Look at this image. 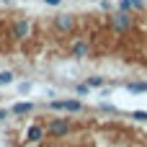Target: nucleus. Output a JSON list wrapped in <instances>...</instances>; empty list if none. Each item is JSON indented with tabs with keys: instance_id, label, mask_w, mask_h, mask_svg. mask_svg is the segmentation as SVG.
<instances>
[{
	"instance_id": "nucleus-1",
	"label": "nucleus",
	"mask_w": 147,
	"mask_h": 147,
	"mask_svg": "<svg viewBox=\"0 0 147 147\" xmlns=\"http://www.w3.org/2000/svg\"><path fill=\"white\" fill-rule=\"evenodd\" d=\"M72 132V124H70V119H52L49 124H47V134L49 137H67Z\"/></svg>"
},
{
	"instance_id": "nucleus-2",
	"label": "nucleus",
	"mask_w": 147,
	"mask_h": 147,
	"mask_svg": "<svg viewBox=\"0 0 147 147\" xmlns=\"http://www.w3.org/2000/svg\"><path fill=\"white\" fill-rule=\"evenodd\" d=\"M109 21H111V28H114V31H121V34H124V31L132 28V16H129L127 10H116V13H111Z\"/></svg>"
},
{
	"instance_id": "nucleus-3",
	"label": "nucleus",
	"mask_w": 147,
	"mask_h": 147,
	"mask_svg": "<svg viewBox=\"0 0 147 147\" xmlns=\"http://www.w3.org/2000/svg\"><path fill=\"white\" fill-rule=\"evenodd\" d=\"M54 28H57L59 34H72V28H75V16H72V13H59V16L54 18Z\"/></svg>"
},
{
	"instance_id": "nucleus-4",
	"label": "nucleus",
	"mask_w": 147,
	"mask_h": 147,
	"mask_svg": "<svg viewBox=\"0 0 147 147\" xmlns=\"http://www.w3.org/2000/svg\"><path fill=\"white\" fill-rule=\"evenodd\" d=\"M70 54H72L75 59H85V57L90 54V44H88L85 39H75V41L70 44Z\"/></svg>"
},
{
	"instance_id": "nucleus-5",
	"label": "nucleus",
	"mask_w": 147,
	"mask_h": 147,
	"mask_svg": "<svg viewBox=\"0 0 147 147\" xmlns=\"http://www.w3.org/2000/svg\"><path fill=\"white\" fill-rule=\"evenodd\" d=\"M13 36H16V39H28V36H31V21L18 18V21L13 23Z\"/></svg>"
},
{
	"instance_id": "nucleus-6",
	"label": "nucleus",
	"mask_w": 147,
	"mask_h": 147,
	"mask_svg": "<svg viewBox=\"0 0 147 147\" xmlns=\"http://www.w3.org/2000/svg\"><path fill=\"white\" fill-rule=\"evenodd\" d=\"M31 111H34V103H28V101L10 106V114H13V116H26V114H31Z\"/></svg>"
},
{
	"instance_id": "nucleus-7",
	"label": "nucleus",
	"mask_w": 147,
	"mask_h": 147,
	"mask_svg": "<svg viewBox=\"0 0 147 147\" xmlns=\"http://www.w3.org/2000/svg\"><path fill=\"white\" fill-rule=\"evenodd\" d=\"M41 137H44V129H41L39 124H34V127H28V132H26V140H28L31 145H36V142H41Z\"/></svg>"
},
{
	"instance_id": "nucleus-8",
	"label": "nucleus",
	"mask_w": 147,
	"mask_h": 147,
	"mask_svg": "<svg viewBox=\"0 0 147 147\" xmlns=\"http://www.w3.org/2000/svg\"><path fill=\"white\" fill-rule=\"evenodd\" d=\"M80 109H83V103L78 98H65L62 101V111H80Z\"/></svg>"
},
{
	"instance_id": "nucleus-9",
	"label": "nucleus",
	"mask_w": 147,
	"mask_h": 147,
	"mask_svg": "<svg viewBox=\"0 0 147 147\" xmlns=\"http://www.w3.org/2000/svg\"><path fill=\"white\" fill-rule=\"evenodd\" d=\"M129 93H147V83H127Z\"/></svg>"
},
{
	"instance_id": "nucleus-10",
	"label": "nucleus",
	"mask_w": 147,
	"mask_h": 147,
	"mask_svg": "<svg viewBox=\"0 0 147 147\" xmlns=\"http://www.w3.org/2000/svg\"><path fill=\"white\" fill-rule=\"evenodd\" d=\"M103 83H106V80H103L101 75H93V78H88V80H85V85H88V88H101Z\"/></svg>"
},
{
	"instance_id": "nucleus-11",
	"label": "nucleus",
	"mask_w": 147,
	"mask_h": 147,
	"mask_svg": "<svg viewBox=\"0 0 147 147\" xmlns=\"http://www.w3.org/2000/svg\"><path fill=\"white\" fill-rule=\"evenodd\" d=\"M10 83H13V72L10 70H3L0 72V85H10Z\"/></svg>"
},
{
	"instance_id": "nucleus-12",
	"label": "nucleus",
	"mask_w": 147,
	"mask_h": 147,
	"mask_svg": "<svg viewBox=\"0 0 147 147\" xmlns=\"http://www.w3.org/2000/svg\"><path fill=\"white\" fill-rule=\"evenodd\" d=\"M132 119H137V121H147V111H132Z\"/></svg>"
},
{
	"instance_id": "nucleus-13",
	"label": "nucleus",
	"mask_w": 147,
	"mask_h": 147,
	"mask_svg": "<svg viewBox=\"0 0 147 147\" xmlns=\"http://www.w3.org/2000/svg\"><path fill=\"white\" fill-rule=\"evenodd\" d=\"M129 5H132L134 10H142V8H145V3H142V0H129Z\"/></svg>"
},
{
	"instance_id": "nucleus-14",
	"label": "nucleus",
	"mask_w": 147,
	"mask_h": 147,
	"mask_svg": "<svg viewBox=\"0 0 147 147\" xmlns=\"http://www.w3.org/2000/svg\"><path fill=\"white\" fill-rule=\"evenodd\" d=\"M8 114H10L8 109H0V121H3V119H8Z\"/></svg>"
},
{
	"instance_id": "nucleus-15",
	"label": "nucleus",
	"mask_w": 147,
	"mask_h": 147,
	"mask_svg": "<svg viewBox=\"0 0 147 147\" xmlns=\"http://www.w3.org/2000/svg\"><path fill=\"white\" fill-rule=\"evenodd\" d=\"M44 3H49V5H59L62 0H44Z\"/></svg>"
},
{
	"instance_id": "nucleus-16",
	"label": "nucleus",
	"mask_w": 147,
	"mask_h": 147,
	"mask_svg": "<svg viewBox=\"0 0 147 147\" xmlns=\"http://www.w3.org/2000/svg\"><path fill=\"white\" fill-rule=\"evenodd\" d=\"M5 3H10V0H5Z\"/></svg>"
}]
</instances>
